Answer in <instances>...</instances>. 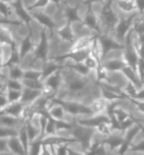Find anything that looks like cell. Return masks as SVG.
Here are the masks:
<instances>
[{"mask_svg":"<svg viewBox=\"0 0 144 155\" xmlns=\"http://www.w3.org/2000/svg\"><path fill=\"white\" fill-rule=\"evenodd\" d=\"M135 100H139V101H144V87L142 88L139 89L138 92H137V95L135 96Z\"/></svg>","mask_w":144,"mask_h":155,"instance_id":"obj_49","label":"cell"},{"mask_svg":"<svg viewBox=\"0 0 144 155\" xmlns=\"http://www.w3.org/2000/svg\"><path fill=\"white\" fill-rule=\"evenodd\" d=\"M62 68H63V64L60 63L55 61L53 60H47L43 64V70H42V73H43L42 81L46 79V78H48L50 75H51L56 71L61 70Z\"/></svg>","mask_w":144,"mask_h":155,"instance_id":"obj_22","label":"cell"},{"mask_svg":"<svg viewBox=\"0 0 144 155\" xmlns=\"http://www.w3.org/2000/svg\"><path fill=\"white\" fill-rule=\"evenodd\" d=\"M56 133H57L56 120L51 118L50 115H48V120L46 126L44 137H49V136H54V135H56Z\"/></svg>","mask_w":144,"mask_h":155,"instance_id":"obj_34","label":"cell"},{"mask_svg":"<svg viewBox=\"0 0 144 155\" xmlns=\"http://www.w3.org/2000/svg\"><path fill=\"white\" fill-rule=\"evenodd\" d=\"M24 87L33 89V90H37V91H43L44 87V83L42 80H31V79H24L21 80Z\"/></svg>","mask_w":144,"mask_h":155,"instance_id":"obj_32","label":"cell"},{"mask_svg":"<svg viewBox=\"0 0 144 155\" xmlns=\"http://www.w3.org/2000/svg\"><path fill=\"white\" fill-rule=\"evenodd\" d=\"M83 63H84V64H85V66L87 67L89 70H91V71H95L99 64H99V62L97 61L94 58L93 56H91V54L86 57V59L83 61Z\"/></svg>","mask_w":144,"mask_h":155,"instance_id":"obj_43","label":"cell"},{"mask_svg":"<svg viewBox=\"0 0 144 155\" xmlns=\"http://www.w3.org/2000/svg\"><path fill=\"white\" fill-rule=\"evenodd\" d=\"M61 73V85L55 98L90 106L94 100L101 97V87L96 80L94 71L89 76H83L69 67L63 66Z\"/></svg>","mask_w":144,"mask_h":155,"instance_id":"obj_1","label":"cell"},{"mask_svg":"<svg viewBox=\"0 0 144 155\" xmlns=\"http://www.w3.org/2000/svg\"><path fill=\"white\" fill-rule=\"evenodd\" d=\"M102 64L108 72H120L127 65L123 56L104 59L102 61Z\"/></svg>","mask_w":144,"mask_h":155,"instance_id":"obj_12","label":"cell"},{"mask_svg":"<svg viewBox=\"0 0 144 155\" xmlns=\"http://www.w3.org/2000/svg\"><path fill=\"white\" fill-rule=\"evenodd\" d=\"M8 68H9V78L16 79V80H22L24 78V70L22 69L20 64L9 65Z\"/></svg>","mask_w":144,"mask_h":155,"instance_id":"obj_29","label":"cell"},{"mask_svg":"<svg viewBox=\"0 0 144 155\" xmlns=\"http://www.w3.org/2000/svg\"><path fill=\"white\" fill-rule=\"evenodd\" d=\"M113 6L120 16H129L139 13L135 0H113Z\"/></svg>","mask_w":144,"mask_h":155,"instance_id":"obj_8","label":"cell"},{"mask_svg":"<svg viewBox=\"0 0 144 155\" xmlns=\"http://www.w3.org/2000/svg\"><path fill=\"white\" fill-rule=\"evenodd\" d=\"M1 1L5 2V3H9V4H13V3H16L18 0H1Z\"/></svg>","mask_w":144,"mask_h":155,"instance_id":"obj_50","label":"cell"},{"mask_svg":"<svg viewBox=\"0 0 144 155\" xmlns=\"http://www.w3.org/2000/svg\"><path fill=\"white\" fill-rule=\"evenodd\" d=\"M135 3H136L137 9H138V12H139V14L141 15L142 13H143L144 0H135Z\"/></svg>","mask_w":144,"mask_h":155,"instance_id":"obj_47","label":"cell"},{"mask_svg":"<svg viewBox=\"0 0 144 155\" xmlns=\"http://www.w3.org/2000/svg\"><path fill=\"white\" fill-rule=\"evenodd\" d=\"M124 139V134L120 131H113L109 136L105 137L104 143L109 149L110 152L112 153L116 150H117L120 145L123 144Z\"/></svg>","mask_w":144,"mask_h":155,"instance_id":"obj_11","label":"cell"},{"mask_svg":"<svg viewBox=\"0 0 144 155\" xmlns=\"http://www.w3.org/2000/svg\"><path fill=\"white\" fill-rule=\"evenodd\" d=\"M18 137L21 142L23 144L24 150L26 151L27 155H28V150H29V146H30V139H29V137H28V134H27L26 131V127H25V124L24 126H22L21 128L19 129L18 131Z\"/></svg>","mask_w":144,"mask_h":155,"instance_id":"obj_33","label":"cell"},{"mask_svg":"<svg viewBox=\"0 0 144 155\" xmlns=\"http://www.w3.org/2000/svg\"><path fill=\"white\" fill-rule=\"evenodd\" d=\"M8 104H9V101H8L7 95L6 94L0 95V110L4 109Z\"/></svg>","mask_w":144,"mask_h":155,"instance_id":"obj_45","label":"cell"},{"mask_svg":"<svg viewBox=\"0 0 144 155\" xmlns=\"http://www.w3.org/2000/svg\"><path fill=\"white\" fill-rule=\"evenodd\" d=\"M7 87H8V89L16 90V91H22L24 88L21 80H16V79H11V78H8L7 80Z\"/></svg>","mask_w":144,"mask_h":155,"instance_id":"obj_41","label":"cell"},{"mask_svg":"<svg viewBox=\"0 0 144 155\" xmlns=\"http://www.w3.org/2000/svg\"><path fill=\"white\" fill-rule=\"evenodd\" d=\"M8 91V87H7V81L0 79V95L6 94Z\"/></svg>","mask_w":144,"mask_h":155,"instance_id":"obj_48","label":"cell"},{"mask_svg":"<svg viewBox=\"0 0 144 155\" xmlns=\"http://www.w3.org/2000/svg\"><path fill=\"white\" fill-rule=\"evenodd\" d=\"M62 64H63V66L69 67V68H71L73 70H75L76 72L80 74L81 75H83V76H89V75H91L92 74V72H93L91 70H89L83 62H81V63H74V62L71 61H64Z\"/></svg>","mask_w":144,"mask_h":155,"instance_id":"obj_26","label":"cell"},{"mask_svg":"<svg viewBox=\"0 0 144 155\" xmlns=\"http://www.w3.org/2000/svg\"><path fill=\"white\" fill-rule=\"evenodd\" d=\"M139 15H140V14H139ZM140 16H141V17L142 19H144V12H143V13H142L141 15H140Z\"/></svg>","mask_w":144,"mask_h":155,"instance_id":"obj_53","label":"cell"},{"mask_svg":"<svg viewBox=\"0 0 144 155\" xmlns=\"http://www.w3.org/2000/svg\"><path fill=\"white\" fill-rule=\"evenodd\" d=\"M8 139L0 138V152H6L9 151L8 150Z\"/></svg>","mask_w":144,"mask_h":155,"instance_id":"obj_46","label":"cell"},{"mask_svg":"<svg viewBox=\"0 0 144 155\" xmlns=\"http://www.w3.org/2000/svg\"><path fill=\"white\" fill-rule=\"evenodd\" d=\"M138 14H134V15L129 16H120V21L118 22V24L117 25L113 32L110 35L114 38L117 42L124 45L126 38L127 37L130 31L133 29V22H134V20L136 18Z\"/></svg>","mask_w":144,"mask_h":155,"instance_id":"obj_4","label":"cell"},{"mask_svg":"<svg viewBox=\"0 0 144 155\" xmlns=\"http://www.w3.org/2000/svg\"><path fill=\"white\" fill-rule=\"evenodd\" d=\"M47 110L49 115L55 120H64L65 119L66 112H65L64 107L60 104L54 102L52 99H51V104L49 105Z\"/></svg>","mask_w":144,"mask_h":155,"instance_id":"obj_20","label":"cell"},{"mask_svg":"<svg viewBox=\"0 0 144 155\" xmlns=\"http://www.w3.org/2000/svg\"><path fill=\"white\" fill-rule=\"evenodd\" d=\"M6 95H7V97H8L9 104H11V103H16V102L21 101L22 91H16V90H10V89H8V91L6 92Z\"/></svg>","mask_w":144,"mask_h":155,"instance_id":"obj_40","label":"cell"},{"mask_svg":"<svg viewBox=\"0 0 144 155\" xmlns=\"http://www.w3.org/2000/svg\"><path fill=\"white\" fill-rule=\"evenodd\" d=\"M43 147V143L41 140H37L31 142L28 150V155H40Z\"/></svg>","mask_w":144,"mask_h":155,"instance_id":"obj_36","label":"cell"},{"mask_svg":"<svg viewBox=\"0 0 144 155\" xmlns=\"http://www.w3.org/2000/svg\"><path fill=\"white\" fill-rule=\"evenodd\" d=\"M99 85H100V84H99ZM100 87H101V86H100ZM101 97H103L104 99H105L108 102L117 101H120V100L126 99L125 96L120 95V94L117 93H115L113 91H108V90L105 89L104 87H101Z\"/></svg>","mask_w":144,"mask_h":155,"instance_id":"obj_30","label":"cell"},{"mask_svg":"<svg viewBox=\"0 0 144 155\" xmlns=\"http://www.w3.org/2000/svg\"><path fill=\"white\" fill-rule=\"evenodd\" d=\"M95 130L98 133H99L100 135H102V136H104L105 137L109 136L110 134L113 131L112 125H111V122L110 123H101L100 125H99L96 127Z\"/></svg>","mask_w":144,"mask_h":155,"instance_id":"obj_39","label":"cell"},{"mask_svg":"<svg viewBox=\"0 0 144 155\" xmlns=\"http://www.w3.org/2000/svg\"><path fill=\"white\" fill-rule=\"evenodd\" d=\"M17 47H18V51L20 56H21V59H22L23 57H24L30 52H32L35 48L34 43L33 42L32 38L30 35L26 38L21 41Z\"/></svg>","mask_w":144,"mask_h":155,"instance_id":"obj_24","label":"cell"},{"mask_svg":"<svg viewBox=\"0 0 144 155\" xmlns=\"http://www.w3.org/2000/svg\"><path fill=\"white\" fill-rule=\"evenodd\" d=\"M107 82L120 87L123 91V88L126 87L129 81L127 80L126 76L123 74V73L120 71V72H108Z\"/></svg>","mask_w":144,"mask_h":155,"instance_id":"obj_21","label":"cell"},{"mask_svg":"<svg viewBox=\"0 0 144 155\" xmlns=\"http://www.w3.org/2000/svg\"><path fill=\"white\" fill-rule=\"evenodd\" d=\"M0 155H13L10 151H6V152H0Z\"/></svg>","mask_w":144,"mask_h":155,"instance_id":"obj_51","label":"cell"},{"mask_svg":"<svg viewBox=\"0 0 144 155\" xmlns=\"http://www.w3.org/2000/svg\"><path fill=\"white\" fill-rule=\"evenodd\" d=\"M143 85H144V82H143Z\"/></svg>","mask_w":144,"mask_h":155,"instance_id":"obj_54","label":"cell"},{"mask_svg":"<svg viewBox=\"0 0 144 155\" xmlns=\"http://www.w3.org/2000/svg\"><path fill=\"white\" fill-rule=\"evenodd\" d=\"M41 96H42V91H37V90H33V89L24 87L22 90L21 102L22 104H24V105L32 104Z\"/></svg>","mask_w":144,"mask_h":155,"instance_id":"obj_18","label":"cell"},{"mask_svg":"<svg viewBox=\"0 0 144 155\" xmlns=\"http://www.w3.org/2000/svg\"><path fill=\"white\" fill-rule=\"evenodd\" d=\"M40 155H55V153H54L53 147H52L51 145L43 144V147H42V151H41Z\"/></svg>","mask_w":144,"mask_h":155,"instance_id":"obj_44","label":"cell"},{"mask_svg":"<svg viewBox=\"0 0 144 155\" xmlns=\"http://www.w3.org/2000/svg\"><path fill=\"white\" fill-rule=\"evenodd\" d=\"M24 108V104H22L21 101L11 103L8 104L4 109L0 110V114H7L16 118H21Z\"/></svg>","mask_w":144,"mask_h":155,"instance_id":"obj_15","label":"cell"},{"mask_svg":"<svg viewBox=\"0 0 144 155\" xmlns=\"http://www.w3.org/2000/svg\"><path fill=\"white\" fill-rule=\"evenodd\" d=\"M61 70L56 71V72H55L54 74L50 75L49 77L46 78V79L43 80L44 85L46 86V87H51V89H53L56 93H57V91H58V90H59V87H60V85H61L62 83Z\"/></svg>","mask_w":144,"mask_h":155,"instance_id":"obj_19","label":"cell"},{"mask_svg":"<svg viewBox=\"0 0 144 155\" xmlns=\"http://www.w3.org/2000/svg\"><path fill=\"white\" fill-rule=\"evenodd\" d=\"M95 132L96 130L94 128L80 125L76 121L72 124V128L70 129V135L78 141L81 150L84 153L88 151Z\"/></svg>","mask_w":144,"mask_h":155,"instance_id":"obj_3","label":"cell"},{"mask_svg":"<svg viewBox=\"0 0 144 155\" xmlns=\"http://www.w3.org/2000/svg\"><path fill=\"white\" fill-rule=\"evenodd\" d=\"M81 21L95 34L99 35L102 34L99 16L91 10L90 5H88V8L85 12V13L81 16Z\"/></svg>","mask_w":144,"mask_h":155,"instance_id":"obj_9","label":"cell"},{"mask_svg":"<svg viewBox=\"0 0 144 155\" xmlns=\"http://www.w3.org/2000/svg\"><path fill=\"white\" fill-rule=\"evenodd\" d=\"M130 155H144V154H141V153H132Z\"/></svg>","mask_w":144,"mask_h":155,"instance_id":"obj_52","label":"cell"},{"mask_svg":"<svg viewBox=\"0 0 144 155\" xmlns=\"http://www.w3.org/2000/svg\"><path fill=\"white\" fill-rule=\"evenodd\" d=\"M98 36H99L98 35H93L78 38L72 44L69 51H79V50L90 49L93 45V43H94L96 38H98Z\"/></svg>","mask_w":144,"mask_h":155,"instance_id":"obj_13","label":"cell"},{"mask_svg":"<svg viewBox=\"0 0 144 155\" xmlns=\"http://www.w3.org/2000/svg\"><path fill=\"white\" fill-rule=\"evenodd\" d=\"M71 144L64 143V144L54 145L53 147L55 155H69V147Z\"/></svg>","mask_w":144,"mask_h":155,"instance_id":"obj_38","label":"cell"},{"mask_svg":"<svg viewBox=\"0 0 144 155\" xmlns=\"http://www.w3.org/2000/svg\"><path fill=\"white\" fill-rule=\"evenodd\" d=\"M10 25H0V43L1 44H16L11 30L9 28Z\"/></svg>","mask_w":144,"mask_h":155,"instance_id":"obj_25","label":"cell"},{"mask_svg":"<svg viewBox=\"0 0 144 155\" xmlns=\"http://www.w3.org/2000/svg\"><path fill=\"white\" fill-rule=\"evenodd\" d=\"M75 121L80 125L94 129L101 123L111 122L109 116L106 113H103L99 114H92L90 116H84V117H78L75 118Z\"/></svg>","mask_w":144,"mask_h":155,"instance_id":"obj_6","label":"cell"},{"mask_svg":"<svg viewBox=\"0 0 144 155\" xmlns=\"http://www.w3.org/2000/svg\"><path fill=\"white\" fill-rule=\"evenodd\" d=\"M43 73L39 70L29 69L24 70V79H31V80H42Z\"/></svg>","mask_w":144,"mask_h":155,"instance_id":"obj_37","label":"cell"},{"mask_svg":"<svg viewBox=\"0 0 144 155\" xmlns=\"http://www.w3.org/2000/svg\"></svg>","mask_w":144,"mask_h":155,"instance_id":"obj_55","label":"cell"},{"mask_svg":"<svg viewBox=\"0 0 144 155\" xmlns=\"http://www.w3.org/2000/svg\"><path fill=\"white\" fill-rule=\"evenodd\" d=\"M120 14L113 6V0H106L99 16L102 34L111 35L120 21Z\"/></svg>","mask_w":144,"mask_h":155,"instance_id":"obj_2","label":"cell"},{"mask_svg":"<svg viewBox=\"0 0 144 155\" xmlns=\"http://www.w3.org/2000/svg\"><path fill=\"white\" fill-rule=\"evenodd\" d=\"M25 121L21 118H16L7 114H0V126L9 128L19 129L25 124Z\"/></svg>","mask_w":144,"mask_h":155,"instance_id":"obj_14","label":"cell"},{"mask_svg":"<svg viewBox=\"0 0 144 155\" xmlns=\"http://www.w3.org/2000/svg\"><path fill=\"white\" fill-rule=\"evenodd\" d=\"M25 127H26L27 134H28L30 143L37 140H42V133H41V128L39 127L35 126L29 120L25 123Z\"/></svg>","mask_w":144,"mask_h":155,"instance_id":"obj_28","label":"cell"},{"mask_svg":"<svg viewBox=\"0 0 144 155\" xmlns=\"http://www.w3.org/2000/svg\"><path fill=\"white\" fill-rule=\"evenodd\" d=\"M51 0H36L35 3L33 4L31 8L28 10V12L30 11H37V10H44L47 7Z\"/></svg>","mask_w":144,"mask_h":155,"instance_id":"obj_42","label":"cell"},{"mask_svg":"<svg viewBox=\"0 0 144 155\" xmlns=\"http://www.w3.org/2000/svg\"><path fill=\"white\" fill-rule=\"evenodd\" d=\"M121 72L123 73V74L126 76V78H127V80L129 82H130L133 84V85L136 87L137 88L141 89L144 87L143 83L142 82L141 78L139 77V74L137 72L136 70H134L133 69H132L130 66L129 65H126L122 70Z\"/></svg>","mask_w":144,"mask_h":155,"instance_id":"obj_16","label":"cell"},{"mask_svg":"<svg viewBox=\"0 0 144 155\" xmlns=\"http://www.w3.org/2000/svg\"><path fill=\"white\" fill-rule=\"evenodd\" d=\"M109 102L104 99L103 97H99L94 101L90 105L91 112L93 114H99L106 112L107 105Z\"/></svg>","mask_w":144,"mask_h":155,"instance_id":"obj_27","label":"cell"},{"mask_svg":"<svg viewBox=\"0 0 144 155\" xmlns=\"http://www.w3.org/2000/svg\"><path fill=\"white\" fill-rule=\"evenodd\" d=\"M56 34L57 37L59 38V40L64 44L69 46L70 48L77 39L74 33L72 31L70 22H67L66 24H64V25L59 27L56 30Z\"/></svg>","mask_w":144,"mask_h":155,"instance_id":"obj_10","label":"cell"},{"mask_svg":"<svg viewBox=\"0 0 144 155\" xmlns=\"http://www.w3.org/2000/svg\"><path fill=\"white\" fill-rule=\"evenodd\" d=\"M52 101L56 103L61 104L67 114L72 115L75 118L90 116L93 114L90 106L85 105L81 102L67 101H62V100L56 99V98H52Z\"/></svg>","mask_w":144,"mask_h":155,"instance_id":"obj_5","label":"cell"},{"mask_svg":"<svg viewBox=\"0 0 144 155\" xmlns=\"http://www.w3.org/2000/svg\"><path fill=\"white\" fill-rule=\"evenodd\" d=\"M98 40H99V46H100L102 54H103V59L110 51L113 50H118V49H124L125 48V46L117 42L112 36L106 35V34H102L99 35Z\"/></svg>","mask_w":144,"mask_h":155,"instance_id":"obj_7","label":"cell"},{"mask_svg":"<svg viewBox=\"0 0 144 155\" xmlns=\"http://www.w3.org/2000/svg\"><path fill=\"white\" fill-rule=\"evenodd\" d=\"M19 130L15 128H9L3 126H0V138L3 139H9L11 137H17Z\"/></svg>","mask_w":144,"mask_h":155,"instance_id":"obj_35","label":"cell"},{"mask_svg":"<svg viewBox=\"0 0 144 155\" xmlns=\"http://www.w3.org/2000/svg\"><path fill=\"white\" fill-rule=\"evenodd\" d=\"M8 150L13 155H27L23 144L17 137H11L8 139Z\"/></svg>","mask_w":144,"mask_h":155,"instance_id":"obj_23","label":"cell"},{"mask_svg":"<svg viewBox=\"0 0 144 155\" xmlns=\"http://www.w3.org/2000/svg\"><path fill=\"white\" fill-rule=\"evenodd\" d=\"M14 45H16V44H14ZM14 45H11V44H1L3 66L8 64V62L9 61V60L11 58V54H12V51H13Z\"/></svg>","mask_w":144,"mask_h":155,"instance_id":"obj_31","label":"cell"},{"mask_svg":"<svg viewBox=\"0 0 144 155\" xmlns=\"http://www.w3.org/2000/svg\"><path fill=\"white\" fill-rule=\"evenodd\" d=\"M70 24H71V26H72V31H73L75 36H76V38L84 37V36H89V35H97L94 31H92L90 28L86 26L82 21H73L72 23H70Z\"/></svg>","mask_w":144,"mask_h":155,"instance_id":"obj_17","label":"cell"}]
</instances>
